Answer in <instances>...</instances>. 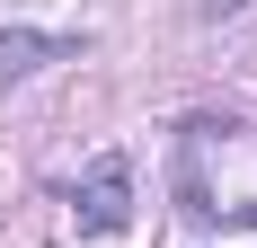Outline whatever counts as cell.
Returning a JSON list of instances; mask_svg holds the SVG:
<instances>
[{
  "label": "cell",
  "mask_w": 257,
  "mask_h": 248,
  "mask_svg": "<svg viewBox=\"0 0 257 248\" xmlns=\"http://www.w3.org/2000/svg\"><path fill=\"white\" fill-rule=\"evenodd\" d=\"M71 222L89 230V239H115V230L133 222V160L124 151H98V160H89V177L71 186Z\"/></svg>",
  "instance_id": "1"
},
{
  "label": "cell",
  "mask_w": 257,
  "mask_h": 248,
  "mask_svg": "<svg viewBox=\"0 0 257 248\" xmlns=\"http://www.w3.org/2000/svg\"><path fill=\"white\" fill-rule=\"evenodd\" d=\"M45 62H80V36H45V27H9L0 36V89L36 80Z\"/></svg>",
  "instance_id": "2"
},
{
  "label": "cell",
  "mask_w": 257,
  "mask_h": 248,
  "mask_svg": "<svg viewBox=\"0 0 257 248\" xmlns=\"http://www.w3.org/2000/svg\"><path fill=\"white\" fill-rule=\"evenodd\" d=\"M239 9H248V0H204V18H239Z\"/></svg>",
  "instance_id": "3"
},
{
  "label": "cell",
  "mask_w": 257,
  "mask_h": 248,
  "mask_svg": "<svg viewBox=\"0 0 257 248\" xmlns=\"http://www.w3.org/2000/svg\"><path fill=\"white\" fill-rule=\"evenodd\" d=\"M231 222H239V230H257V204H231Z\"/></svg>",
  "instance_id": "4"
}]
</instances>
